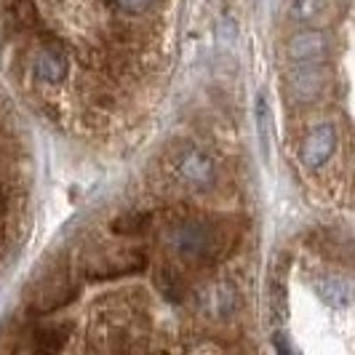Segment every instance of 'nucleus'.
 I'll use <instances>...</instances> for the list:
<instances>
[{
	"instance_id": "nucleus-11",
	"label": "nucleus",
	"mask_w": 355,
	"mask_h": 355,
	"mask_svg": "<svg viewBox=\"0 0 355 355\" xmlns=\"http://www.w3.org/2000/svg\"><path fill=\"white\" fill-rule=\"evenodd\" d=\"M150 225H153V214L134 209V211H125L118 219H112V232L123 235V238H137L150 230Z\"/></svg>"
},
{
	"instance_id": "nucleus-1",
	"label": "nucleus",
	"mask_w": 355,
	"mask_h": 355,
	"mask_svg": "<svg viewBox=\"0 0 355 355\" xmlns=\"http://www.w3.org/2000/svg\"><path fill=\"white\" fill-rule=\"evenodd\" d=\"M168 246L184 262H214L227 251L230 235L225 230V225L184 219L168 230Z\"/></svg>"
},
{
	"instance_id": "nucleus-12",
	"label": "nucleus",
	"mask_w": 355,
	"mask_h": 355,
	"mask_svg": "<svg viewBox=\"0 0 355 355\" xmlns=\"http://www.w3.org/2000/svg\"><path fill=\"white\" fill-rule=\"evenodd\" d=\"M155 284L160 288V297L168 304H179L184 300V278L174 267H160L158 275H155Z\"/></svg>"
},
{
	"instance_id": "nucleus-14",
	"label": "nucleus",
	"mask_w": 355,
	"mask_h": 355,
	"mask_svg": "<svg viewBox=\"0 0 355 355\" xmlns=\"http://www.w3.org/2000/svg\"><path fill=\"white\" fill-rule=\"evenodd\" d=\"M107 3L112 8H118V11H125V14H142L155 0H107Z\"/></svg>"
},
{
	"instance_id": "nucleus-10",
	"label": "nucleus",
	"mask_w": 355,
	"mask_h": 355,
	"mask_svg": "<svg viewBox=\"0 0 355 355\" xmlns=\"http://www.w3.org/2000/svg\"><path fill=\"white\" fill-rule=\"evenodd\" d=\"M70 323H51V326H35L27 331V350H37V353H56L67 347L70 339Z\"/></svg>"
},
{
	"instance_id": "nucleus-4",
	"label": "nucleus",
	"mask_w": 355,
	"mask_h": 355,
	"mask_svg": "<svg viewBox=\"0 0 355 355\" xmlns=\"http://www.w3.org/2000/svg\"><path fill=\"white\" fill-rule=\"evenodd\" d=\"M75 284L70 281L67 272H51L46 275L33 291V300H30V310L37 315H46V313H56L62 307L75 300Z\"/></svg>"
},
{
	"instance_id": "nucleus-5",
	"label": "nucleus",
	"mask_w": 355,
	"mask_h": 355,
	"mask_svg": "<svg viewBox=\"0 0 355 355\" xmlns=\"http://www.w3.org/2000/svg\"><path fill=\"white\" fill-rule=\"evenodd\" d=\"M33 75L46 86H56L70 75V59L56 43L40 46L33 56Z\"/></svg>"
},
{
	"instance_id": "nucleus-13",
	"label": "nucleus",
	"mask_w": 355,
	"mask_h": 355,
	"mask_svg": "<svg viewBox=\"0 0 355 355\" xmlns=\"http://www.w3.org/2000/svg\"><path fill=\"white\" fill-rule=\"evenodd\" d=\"M329 11V0H286V14L294 21H313Z\"/></svg>"
},
{
	"instance_id": "nucleus-9",
	"label": "nucleus",
	"mask_w": 355,
	"mask_h": 355,
	"mask_svg": "<svg viewBox=\"0 0 355 355\" xmlns=\"http://www.w3.org/2000/svg\"><path fill=\"white\" fill-rule=\"evenodd\" d=\"M329 53V40L320 33H300L288 40V56L297 64H320Z\"/></svg>"
},
{
	"instance_id": "nucleus-8",
	"label": "nucleus",
	"mask_w": 355,
	"mask_h": 355,
	"mask_svg": "<svg viewBox=\"0 0 355 355\" xmlns=\"http://www.w3.org/2000/svg\"><path fill=\"white\" fill-rule=\"evenodd\" d=\"M288 86H291V94H294L297 102H313V99H318L323 86H326V78H323L320 64H297L291 70Z\"/></svg>"
},
{
	"instance_id": "nucleus-2",
	"label": "nucleus",
	"mask_w": 355,
	"mask_h": 355,
	"mask_svg": "<svg viewBox=\"0 0 355 355\" xmlns=\"http://www.w3.org/2000/svg\"><path fill=\"white\" fill-rule=\"evenodd\" d=\"M147 265V257L137 249H91L83 257V275L89 281H112V278H121L128 272H137L144 270Z\"/></svg>"
},
{
	"instance_id": "nucleus-3",
	"label": "nucleus",
	"mask_w": 355,
	"mask_h": 355,
	"mask_svg": "<svg viewBox=\"0 0 355 355\" xmlns=\"http://www.w3.org/2000/svg\"><path fill=\"white\" fill-rule=\"evenodd\" d=\"M171 168L190 190H209L216 184V163L196 144H182L171 158Z\"/></svg>"
},
{
	"instance_id": "nucleus-15",
	"label": "nucleus",
	"mask_w": 355,
	"mask_h": 355,
	"mask_svg": "<svg viewBox=\"0 0 355 355\" xmlns=\"http://www.w3.org/2000/svg\"><path fill=\"white\" fill-rule=\"evenodd\" d=\"M257 121H259V134H262V144L267 147V139H270V107H267L265 96H259V102H257Z\"/></svg>"
},
{
	"instance_id": "nucleus-7",
	"label": "nucleus",
	"mask_w": 355,
	"mask_h": 355,
	"mask_svg": "<svg viewBox=\"0 0 355 355\" xmlns=\"http://www.w3.org/2000/svg\"><path fill=\"white\" fill-rule=\"evenodd\" d=\"M198 304L216 320L230 318L238 310V291L230 284H214L203 291H198Z\"/></svg>"
},
{
	"instance_id": "nucleus-6",
	"label": "nucleus",
	"mask_w": 355,
	"mask_h": 355,
	"mask_svg": "<svg viewBox=\"0 0 355 355\" xmlns=\"http://www.w3.org/2000/svg\"><path fill=\"white\" fill-rule=\"evenodd\" d=\"M334 150H337V128L331 123H320L304 137L300 155L307 168H320L323 163H329Z\"/></svg>"
}]
</instances>
